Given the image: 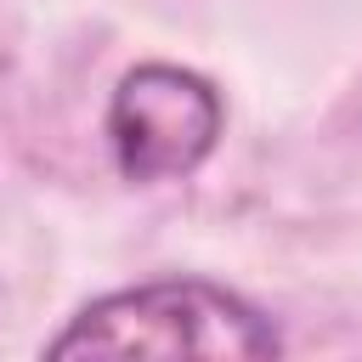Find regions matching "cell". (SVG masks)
Listing matches in <instances>:
<instances>
[{
    "label": "cell",
    "mask_w": 362,
    "mask_h": 362,
    "mask_svg": "<svg viewBox=\"0 0 362 362\" xmlns=\"http://www.w3.org/2000/svg\"><path fill=\"white\" fill-rule=\"evenodd\" d=\"M221 96L204 74L175 62H141L107 102V147L124 181L192 175L221 141Z\"/></svg>",
    "instance_id": "obj_2"
},
{
    "label": "cell",
    "mask_w": 362,
    "mask_h": 362,
    "mask_svg": "<svg viewBox=\"0 0 362 362\" xmlns=\"http://www.w3.org/2000/svg\"><path fill=\"white\" fill-rule=\"evenodd\" d=\"M277 351L283 339L255 305L198 277L119 288L85 305L68 322V334L51 339V356H238V362H255Z\"/></svg>",
    "instance_id": "obj_1"
}]
</instances>
